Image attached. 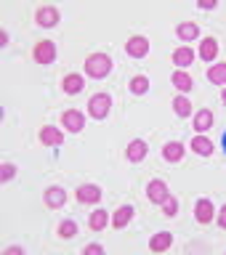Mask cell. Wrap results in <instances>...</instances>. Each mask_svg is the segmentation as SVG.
Here are the masks:
<instances>
[{"instance_id": "cell-7", "label": "cell", "mask_w": 226, "mask_h": 255, "mask_svg": "<svg viewBox=\"0 0 226 255\" xmlns=\"http://www.w3.org/2000/svg\"><path fill=\"white\" fill-rule=\"evenodd\" d=\"M61 21V11L56 5H37L35 8V24L40 29H53Z\"/></svg>"}, {"instance_id": "cell-10", "label": "cell", "mask_w": 226, "mask_h": 255, "mask_svg": "<svg viewBox=\"0 0 226 255\" xmlns=\"http://www.w3.org/2000/svg\"><path fill=\"white\" fill-rule=\"evenodd\" d=\"M195 221L200 223V226H211V223H216V205H213V199H208V197H200L197 202H195Z\"/></svg>"}, {"instance_id": "cell-20", "label": "cell", "mask_w": 226, "mask_h": 255, "mask_svg": "<svg viewBox=\"0 0 226 255\" xmlns=\"http://www.w3.org/2000/svg\"><path fill=\"white\" fill-rule=\"evenodd\" d=\"M216 123V115L211 109H197L195 115H192V128H195V133H208Z\"/></svg>"}, {"instance_id": "cell-9", "label": "cell", "mask_w": 226, "mask_h": 255, "mask_svg": "<svg viewBox=\"0 0 226 255\" xmlns=\"http://www.w3.org/2000/svg\"><path fill=\"white\" fill-rule=\"evenodd\" d=\"M37 141L48 149H59L64 146V128H56V125H40L37 130Z\"/></svg>"}, {"instance_id": "cell-13", "label": "cell", "mask_w": 226, "mask_h": 255, "mask_svg": "<svg viewBox=\"0 0 226 255\" xmlns=\"http://www.w3.org/2000/svg\"><path fill=\"white\" fill-rule=\"evenodd\" d=\"M85 91V75L83 72H67L61 77V93L64 96H77Z\"/></svg>"}, {"instance_id": "cell-16", "label": "cell", "mask_w": 226, "mask_h": 255, "mask_svg": "<svg viewBox=\"0 0 226 255\" xmlns=\"http://www.w3.org/2000/svg\"><path fill=\"white\" fill-rule=\"evenodd\" d=\"M219 51H221V43H219V37H213V35H208L203 43H200V48H197V56L203 59L205 64H211V61H216L219 59Z\"/></svg>"}, {"instance_id": "cell-31", "label": "cell", "mask_w": 226, "mask_h": 255, "mask_svg": "<svg viewBox=\"0 0 226 255\" xmlns=\"http://www.w3.org/2000/svg\"><path fill=\"white\" fill-rule=\"evenodd\" d=\"M83 253H85V255H93V253L101 255V253H104V245H101V242H91V245L83 247Z\"/></svg>"}, {"instance_id": "cell-28", "label": "cell", "mask_w": 226, "mask_h": 255, "mask_svg": "<svg viewBox=\"0 0 226 255\" xmlns=\"http://www.w3.org/2000/svg\"><path fill=\"white\" fill-rule=\"evenodd\" d=\"M160 210H163V215L165 218H176V215H179V197H168L163 205H160Z\"/></svg>"}, {"instance_id": "cell-5", "label": "cell", "mask_w": 226, "mask_h": 255, "mask_svg": "<svg viewBox=\"0 0 226 255\" xmlns=\"http://www.w3.org/2000/svg\"><path fill=\"white\" fill-rule=\"evenodd\" d=\"M125 53L131 56V59H147L149 56V37L147 35H139V32H133V35H128V40L123 43Z\"/></svg>"}, {"instance_id": "cell-32", "label": "cell", "mask_w": 226, "mask_h": 255, "mask_svg": "<svg viewBox=\"0 0 226 255\" xmlns=\"http://www.w3.org/2000/svg\"><path fill=\"white\" fill-rule=\"evenodd\" d=\"M5 253H8V255H21L24 247H19V245H16V247H5Z\"/></svg>"}, {"instance_id": "cell-3", "label": "cell", "mask_w": 226, "mask_h": 255, "mask_svg": "<svg viewBox=\"0 0 226 255\" xmlns=\"http://www.w3.org/2000/svg\"><path fill=\"white\" fill-rule=\"evenodd\" d=\"M88 117H93V120H107L109 117V112H112V96L107 91H99V93H93L91 99H88Z\"/></svg>"}, {"instance_id": "cell-17", "label": "cell", "mask_w": 226, "mask_h": 255, "mask_svg": "<svg viewBox=\"0 0 226 255\" xmlns=\"http://www.w3.org/2000/svg\"><path fill=\"white\" fill-rule=\"evenodd\" d=\"M109 221H112V213L104 210V207H96L93 213H88V229H91L93 234H101V231L109 226Z\"/></svg>"}, {"instance_id": "cell-36", "label": "cell", "mask_w": 226, "mask_h": 255, "mask_svg": "<svg viewBox=\"0 0 226 255\" xmlns=\"http://www.w3.org/2000/svg\"><path fill=\"white\" fill-rule=\"evenodd\" d=\"M221 101L226 104V88H221Z\"/></svg>"}, {"instance_id": "cell-26", "label": "cell", "mask_w": 226, "mask_h": 255, "mask_svg": "<svg viewBox=\"0 0 226 255\" xmlns=\"http://www.w3.org/2000/svg\"><path fill=\"white\" fill-rule=\"evenodd\" d=\"M128 91L133 96H147L149 93V77L147 75H133L128 80Z\"/></svg>"}, {"instance_id": "cell-2", "label": "cell", "mask_w": 226, "mask_h": 255, "mask_svg": "<svg viewBox=\"0 0 226 255\" xmlns=\"http://www.w3.org/2000/svg\"><path fill=\"white\" fill-rule=\"evenodd\" d=\"M29 56L35 59V64H43V67H48V64L56 61V56H59V48H56V43H53L51 37H43V40H37V43L32 45Z\"/></svg>"}, {"instance_id": "cell-4", "label": "cell", "mask_w": 226, "mask_h": 255, "mask_svg": "<svg viewBox=\"0 0 226 255\" xmlns=\"http://www.w3.org/2000/svg\"><path fill=\"white\" fill-rule=\"evenodd\" d=\"M67 189L59 186V183H51V186H45L43 189V207L45 210H61L64 205H67Z\"/></svg>"}, {"instance_id": "cell-6", "label": "cell", "mask_w": 226, "mask_h": 255, "mask_svg": "<svg viewBox=\"0 0 226 255\" xmlns=\"http://www.w3.org/2000/svg\"><path fill=\"white\" fill-rule=\"evenodd\" d=\"M101 197H104V189L99 186V183H80V186L75 189V199L77 205H101Z\"/></svg>"}, {"instance_id": "cell-34", "label": "cell", "mask_w": 226, "mask_h": 255, "mask_svg": "<svg viewBox=\"0 0 226 255\" xmlns=\"http://www.w3.org/2000/svg\"><path fill=\"white\" fill-rule=\"evenodd\" d=\"M0 45H3V48L8 45V32H5V29H3V32H0Z\"/></svg>"}, {"instance_id": "cell-29", "label": "cell", "mask_w": 226, "mask_h": 255, "mask_svg": "<svg viewBox=\"0 0 226 255\" xmlns=\"http://www.w3.org/2000/svg\"><path fill=\"white\" fill-rule=\"evenodd\" d=\"M16 173H19V167H16L13 162H3V165H0V181H3V183L16 178Z\"/></svg>"}, {"instance_id": "cell-33", "label": "cell", "mask_w": 226, "mask_h": 255, "mask_svg": "<svg viewBox=\"0 0 226 255\" xmlns=\"http://www.w3.org/2000/svg\"><path fill=\"white\" fill-rule=\"evenodd\" d=\"M197 8H200V11H213L216 3H205V0H203V3H197Z\"/></svg>"}, {"instance_id": "cell-35", "label": "cell", "mask_w": 226, "mask_h": 255, "mask_svg": "<svg viewBox=\"0 0 226 255\" xmlns=\"http://www.w3.org/2000/svg\"><path fill=\"white\" fill-rule=\"evenodd\" d=\"M221 151L226 154V130H224V135H221Z\"/></svg>"}, {"instance_id": "cell-25", "label": "cell", "mask_w": 226, "mask_h": 255, "mask_svg": "<svg viewBox=\"0 0 226 255\" xmlns=\"http://www.w3.org/2000/svg\"><path fill=\"white\" fill-rule=\"evenodd\" d=\"M80 234V226H77V221H72V218H64L59 226H56V237L61 239V242H69V239H75Z\"/></svg>"}, {"instance_id": "cell-24", "label": "cell", "mask_w": 226, "mask_h": 255, "mask_svg": "<svg viewBox=\"0 0 226 255\" xmlns=\"http://www.w3.org/2000/svg\"><path fill=\"white\" fill-rule=\"evenodd\" d=\"M173 247V234L171 231H157L149 237V253H168Z\"/></svg>"}, {"instance_id": "cell-19", "label": "cell", "mask_w": 226, "mask_h": 255, "mask_svg": "<svg viewBox=\"0 0 226 255\" xmlns=\"http://www.w3.org/2000/svg\"><path fill=\"white\" fill-rule=\"evenodd\" d=\"M189 149L195 151L197 157H213V151H216V143L208 138L205 133H195V138L189 141Z\"/></svg>"}, {"instance_id": "cell-12", "label": "cell", "mask_w": 226, "mask_h": 255, "mask_svg": "<svg viewBox=\"0 0 226 255\" xmlns=\"http://www.w3.org/2000/svg\"><path fill=\"white\" fill-rule=\"evenodd\" d=\"M147 154H149V143L144 141V138H131L125 143V159L131 165H139V162H144L147 159Z\"/></svg>"}, {"instance_id": "cell-1", "label": "cell", "mask_w": 226, "mask_h": 255, "mask_svg": "<svg viewBox=\"0 0 226 255\" xmlns=\"http://www.w3.org/2000/svg\"><path fill=\"white\" fill-rule=\"evenodd\" d=\"M112 67H115V64H112V56L104 53V51H93V53H88L83 59V75L91 77V80L109 77Z\"/></svg>"}, {"instance_id": "cell-8", "label": "cell", "mask_w": 226, "mask_h": 255, "mask_svg": "<svg viewBox=\"0 0 226 255\" xmlns=\"http://www.w3.org/2000/svg\"><path fill=\"white\" fill-rule=\"evenodd\" d=\"M59 125H61L67 133H75V135H80V133L85 130V115H83L80 109H64V112H61Z\"/></svg>"}, {"instance_id": "cell-21", "label": "cell", "mask_w": 226, "mask_h": 255, "mask_svg": "<svg viewBox=\"0 0 226 255\" xmlns=\"http://www.w3.org/2000/svg\"><path fill=\"white\" fill-rule=\"evenodd\" d=\"M184 157H187V149H184L181 141H168V143H163V159H165L168 165H179Z\"/></svg>"}, {"instance_id": "cell-14", "label": "cell", "mask_w": 226, "mask_h": 255, "mask_svg": "<svg viewBox=\"0 0 226 255\" xmlns=\"http://www.w3.org/2000/svg\"><path fill=\"white\" fill-rule=\"evenodd\" d=\"M136 218V207L133 205H120L117 210H112V221H109V229H125V226H131V221Z\"/></svg>"}, {"instance_id": "cell-23", "label": "cell", "mask_w": 226, "mask_h": 255, "mask_svg": "<svg viewBox=\"0 0 226 255\" xmlns=\"http://www.w3.org/2000/svg\"><path fill=\"white\" fill-rule=\"evenodd\" d=\"M171 107L176 112V117H181V120H187V117L195 115V104H192V99H189V96H184V93H176L173 96Z\"/></svg>"}, {"instance_id": "cell-18", "label": "cell", "mask_w": 226, "mask_h": 255, "mask_svg": "<svg viewBox=\"0 0 226 255\" xmlns=\"http://www.w3.org/2000/svg\"><path fill=\"white\" fill-rule=\"evenodd\" d=\"M171 85L176 88V93H184V96H187L192 88H195V77H192L187 69H173V72H171Z\"/></svg>"}, {"instance_id": "cell-22", "label": "cell", "mask_w": 226, "mask_h": 255, "mask_svg": "<svg viewBox=\"0 0 226 255\" xmlns=\"http://www.w3.org/2000/svg\"><path fill=\"white\" fill-rule=\"evenodd\" d=\"M176 37H179L184 45L195 43V40L200 37V24L197 21H181V24H176Z\"/></svg>"}, {"instance_id": "cell-11", "label": "cell", "mask_w": 226, "mask_h": 255, "mask_svg": "<svg viewBox=\"0 0 226 255\" xmlns=\"http://www.w3.org/2000/svg\"><path fill=\"white\" fill-rule=\"evenodd\" d=\"M144 194H147V199L152 205H163L168 197H171V189H168V181H163V178H152L149 183H147V189H144Z\"/></svg>"}, {"instance_id": "cell-15", "label": "cell", "mask_w": 226, "mask_h": 255, "mask_svg": "<svg viewBox=\"0 0 226 255\" xmlns=\"http://www.w3.org/2000/svg\"><path fill=\"white\" fill-rule=\"evenodd\" d=\"M197 59V51L192 45H179V48H173V53H171V64L176 69H187L189 64H195Z\"/></svg>"}, {"instance_id": "cell-30", "label": "cell", "mask_w": 226, "mask_h": 255, "mask_svg": "<svg viewBox=\"0 0 226 255\" xmlns=\"http://www.w3.org/2000/svg\"><path fill=\"white\" fill-rule=\"evenodd\" d=\"M216 226H219L221 231H226V205L221 207V210H216Z\"/></svg>"}, {"instance_id": "cell-27", "label": "cell", "mask_w": 226, "mask_h": 255, "mask_svg": "<svg viewBox=\"0 0 226 255\" xmlns=\"http://www.w3.org/2000/svg\"><path fill=\"white\" fill-rule=\"evenodd\" d=\"M208 80H211L213 85H221V88H226V61L211 64V69H208Z\"/></svg>"}]
</instances>
